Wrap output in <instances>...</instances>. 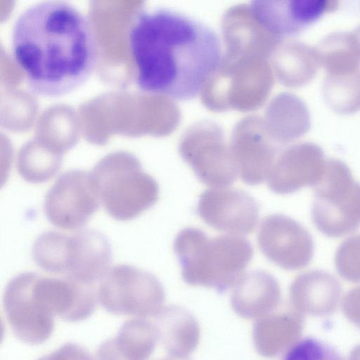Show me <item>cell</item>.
I'll list each match as a JSON object with an SVG mask.
<instances>
[{
	"mask_svg": "<svg viewBox=\"0 0 360 360\" xmlns=\"http://www.w3.org/2000/svg\"><path fill=\"white\" fill-rule=\"evenodd\" d=\"M128 41L138 89L176 101L198 96L221 63L216 32L168 8L139 11L131 22Z\"/></svg>",
	"mask_w": 360,
	"mask_h": 360,
	"instance_id": "obj_1",
	"label": "cell"
},
{
	"mask_svg": "<svg viewBox=\"0 0 360 360\" xmlns=\"http://www.w3.org/2000/svg\"><path fill=\"white\" fill-rule=\"evenodd\" d=\"M15 61L34 94L54 97L84 84L98 57L89 18L63 1H44L23 10L12 29Z\"/></svg>",
	"mask_w": 360,
	"mask_h": 360,
	"instance_id": "obj_2",
	"label": "cell"
},
{
	"mask_svg": "<svg viewBox=\"0 0 360 360\" xmlns=\"http://www.w3.org/2000/svg\"><path fill=\"white\" fill-rule=\"evenodd\" d=\"M174 250L187 283L220 292L238 283L253 257L250 243L243 237L224 235L210 238L200 229L191 227L178 233Z\"/></svg>",
	"mask_w": 360,
	"mask_h": 360,
	"instance_id": "obj_3",
	"label": "cell"
},
{
	"mask_svg": "<svg viewBox=\"0 0 360 360\" xmlns=\"http://www.w3.org/2000/svg\"><path fill=\"white\" fill-rule=\"evenodd\" d=\"M32 256L36 264L49 273L96 284L110 269L112 252L105 236L86 229L72 235L43 233L34 243Z\"/></svg>",
	"mask_w": 360,
	"mask_h": 360,
	"instance_id": "obj_4",
	"label": "cell"
},
{
	"mask_svg": "<svg viewBox=\"0 0 360 360\" xmlns=\"http://www.w3.org/2000/svg\"><path fill=\"white\" fill-rule=\"evenodd\" d=\"M91 174L101 202L116 220H132L158 199L157 181L129 157L108 158Z\"/></svg>",
	"mask_w": 360,
	"mask_h": 360,
	"instance_id": "obj_5",
	"label": "cell"
},
{
	"mask_svg": "<svg viewBox=\"0 0 360 360\" xmlns=\"http://www.w3.org/2000/svg\"><path fill=\"white\" fill-rule=\"evenodd\" d=\"M314 188L311 218L320 232L337 238L360 226V183L345 163L328 160L323 176Z\"/></svg>",
	"mask_w": 360,
	"mask_h": 360,
	"instance_id": "obj_6",
	"label": "cell"
},
{
	"mask_svg": "<svg viewBox=\"0 0 360 360\" xmlns=\"http://www.w3.org/2000/svg\"><path fill=\"white\" fill-rule=\"evenodd\" d=\"M164 297L163 287L153 274L127 264L110 268L98 287L99 302L116 316L153 315Z\"/></svg>",
	"mask_w": 360,
	"mask_h": 360,
	"instance_id": "obj_7",
	"label": "cell"
},
{
	"mask_svg": "<svg viewBox=\"0 0 360 360\" xmlns=\"http://www.w3.org/2000/svg\"><path fill=\"white\" fill-rule=\"evenodd\" d=\"M91 174L71 170L60 175L48 191L44 212L49 221L64 230L81 229L99 207Z\"/></svg>",
	"mask_w": 360,
	"mask_h": 360,
	"instance_id": "obj_8",
	"label": "cell"
},
{
	"mask_svg": "<svg viewBox=\"0 0 360 360\" xmlns=\"http://www.w3.org/2000/svg\"><path fill=\"white\" fill-rule=\"evenodd\" d=\"M28 274L34 296L53 316L68 322H78L94 313L98 300L96 284L69 276Z\"/></svg>",
	"mask_w": 360,
	"mask_h": 360,
	"instance_id": "obj_9",
	"label": "cell"
},
{
	"mask_svg": "<svg viewBox=\"0 0 360 360\" xmlns=\"http://www.w3.org/2000/svg\"><path fill=\"white\" fill-rule=\"evenodd\" d=\"M3 307L14 336L36 345L46 342L54 330V316L41 305L32 290L28 272L13 277L6 285Z\"/></svg>",
	"mask_w": 360,
	"mask_h": 360,
	"instance_id": "obj_10",
	"label": "cell"
},
{
	"mask_svg": "<svg viewBox=\"0 0 360 360\" xmlns=\"http://www.w3.org/2000/svg\"><path fill=\"white\" fill-rule=\"evenodd\" d=\"M258 243L264 255L278 266L290 271L307 266L314 255V240L309 231L293 219L274 214L261 223Z\"/></svg>",
	"mask_w": 360,
	"mask_h": 360,
	"instance_id": "obj_11",
	"label": "cell"
},
{
	"mask_svg": "<svg viewBox=\"0 0 360 360\" xmlns=\"http://www.w3.org/2000/svg\"><path fill=\"white\" fill-rule=\"evenodd\" d=\"M196 211L214 229L237 236L254 231L259 219V206L244 191L220 188L203 191Z\"/></svg>",
	"mask_w": 360,
	"mask_h": 360,
	"instance_id": "obj_12",
	"label": "cell"
},
{
	"mask_svg": "<svg viewBox=\"0 0 360 360\" xmlns=\"http://www.w3.org/2000/svg\"><path fill=\"white\" fill-rule=\"evenodd\" d=\"M326 161L322 149L315 143L297 146L271 169L268 186L277 194H290L306 186L314 187L321 179Z\"/></svg>",
	"mask_w": 360,
	"mask_h": 360,
	"instance_id": "obj_13",
	"label": "cell"
},
{
	"mask_svg": "<svg viewBox=\"0 0 360 360\" xmlns=\"http://www.w3.org/2000/svg\"><path fill=\"white\" fill-rule=\"evenodd\" d=\"M333 7L331 1L287 0L253 1L250 8L266 30L283 37L299 32Z\"/></svg>",
	"mask_w": 360,
	"mask_h": 360,
	"instance_id": "obj_14",
	"label": "cell"
},
{
	"mask_svg": "<svg viewBox=\"0 0 360 360\" xmlns=\"http://www.w3.org/2000/svg\"><path fill=\"white\" fill-rule=\"evenodd\" d=\"M157 340L155 327L142 318L126 321L115 337L101 344L98 360H147Z\"/></svg>",
	"mask_w": 360,
	"mask_h": 360,
	"instance_id": "obj_15",
	"label": "cell"
},
{
	"mask_svg": "<svg viewBox=\"0 0 360 360\" xmlns=\"http://www.w3.org/2000/svg\"><path fill=\"white\" fill-rule=\"evenodd\" d=\"M279 295L276 278L265 271L255 270L243 275L238 281L233 302L241 308H263L274 304Z\"/></svg>",
	"mask_w": 360,
	"mask_h": 360,
	"instance_id": "obj_16",
	"label": "cell"
},
{
	"mask_svg": "<svg viewBox=\"0 0 360 360\" xmlns=\"http://www.w3.org/2000/svg\"><path fill=\"white\" fill-rule=\"evenodd\" d=\"M316 49L320 63L328 74L344 73L359 68L360 51L353 33H332L323 39Z\"/></svg>",
	"mask_w": 360,
	"mask_h": 360,
	"instance_id": "obj_17",
	"label": "cell"
},
{
	"mask_svg": "<svg viewBox=\"0 0 360 360\" xmlns=\"http://www.w3.org/2000/svg\"><path fill=\"white\" fill-rule=\"evenodd\" d=\"M328 103L341 112H351L360 108V69L328 74L323 86Z\"/></svg>",
	"mask_w": 360,
	"mask_h": 360,
	"instance_id": "obj_18",
	"label": "cell"
},
{
	"mask_svg": "<svg viewBox=\"0 0 360 360\" xmlns=\"http://www.w3.org/2000/svg\"><path fill=\"white\" fill-rule=\"evenodd\" d=\"M283 360H345L330 345L316 338L307 337L295 343Z\"/></svg>",
	"mask_w": 360,
	"mask_h": 360,
	"instance_id": "obj_19",
	"label": "cell"
},
{
	"mask_svg": "<svg viewBox=\"0 0 360 360\" xmlns=\"http://www.w3.org/2000/svg\"><path fill=\"white\" fill-rule=\"evenodd\" d=\"M335 265L342 278L360 281V234L351 236L340 244L335 252Z\"/></svg>",
	"mask_w": 360,
	"mask_h": 360,
	"instance_id": "obj_20",
	"label": "cell"
},
{
	"mask_svg": "<svg viewBox=\"0 0 360 360\" xmlns=\"http://www.w3.org/2000/svg\"><path fill=\"white\" fill-rule=\"evenodd\" d=\"M37 360H95L83 346L68 342Z\"/></svg>",
	"mask_w": 360,
	"mask_h": 360,
	"instance_id": "obj_21",
	"label": "cell"
},
{
	"mask_svg": "<svg viewBox=\"0 0 360 360\" xmlns=\"http://www.w3.org/2000/svg\"><path fill=\"white\" fill-rule=\"evenodd\" d=\"M359 50L360 51V26L353 32Z\"/></svg>",
	"mask_w": 360,
	"mask_h": 360,
	"instance_id": "obj_22",
	"label": "cell"
}]
</instances>
